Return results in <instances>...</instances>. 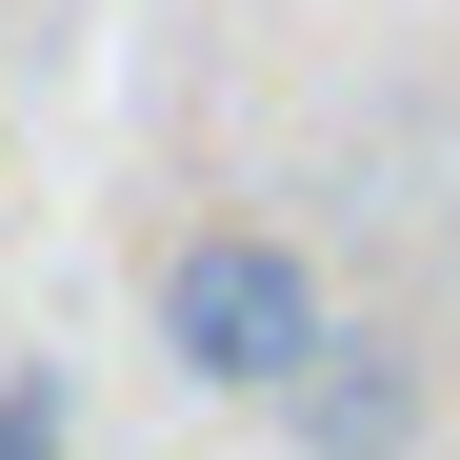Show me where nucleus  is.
I'll use <instances>...</instances> for the list:
<instances>
[{"mask_svg": "<svg viewBox=\"0 0 460 460\" xmlns=\"http://www.w3.org/2000/svg\"><path fill=\"white\" fill-rule=\"evenodd\" d=\"M140 321H161V360L200 380V401L280 420V380L341 341V280H321V241H300V220H241V200H200L181 241L140 261Z\"/></svg>", "mask_w": 460, "mask_h": 460, "instance_id": "1", "label": "nucleus"}, {"mask_svg": "<svg viewBox=\"0 0 460 460\" xmlns=\"http://www.w3.org/2000/svg\"><path fill=\"white\" fill-rule=\"evenodd\" d=\"M420 420H440V360H420L401 321H341L321 360L280 380V440H300V460H420Z\"/></svg>", "mask_w": 460, "mask_h": 460, "instance_id": "2", "label": "nucleus"}, {"mask_svg": "<svg viewBox=\"0 0 460 460\" xmlns=\"http://www.w3.org/2000/svg\"><path fill=\"white\" fill-rule=\"evenodd\" d=\"M0 460H60V401H40V380H0Z\"/></svg>", "mask_w": 460, "mask_h": 460, "instance_id": "3", "label": "nucleus"}, {"mask_svg": "<svg viewBox=\"0 0 460 460\" xmlns=\"http://www.w3.org/2000/svg\"><path fill=\"white\" fill-rule=\"evenodd\" d=\"M440 241H460V200H440Z\"/></svg>", "mask_w": 460, "mask_h": 460, "instance_id": "4", "label": "nucleus"}]
</instances>
